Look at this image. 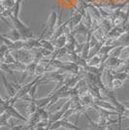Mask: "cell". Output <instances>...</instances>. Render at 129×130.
Masks as SVG:
<instances>
[{
  "instance_id": "obj_7",
  "label": "cell",
  "mask_w": 129,
  "mask_h": 130,
  "mask_svg": "<svg viewBox=\"0 0 129 130\" xmlns=\"http://www.w3.org/2000/svg\"><path fill=\"white\" fill-rule=\"evenodd\" d=\"M12 117L10 115L8 114L7 112L1 114V117H0V125L1 126H9V120L11 119Z\"/></svg>"
},
{
  "instance_id": "obj_4",
  "label": "cell",
  "mask_w": 129,
  "mask_h": 130,
  "mask_svg": "<svg viewBox=\"0 0 129 130\" xmlns=\"http://www.w3.org/2000/svg\"><path fill=\"white\" fill-rule=\"evenodd\" d=\"M52 42H53V44H54V47L56 49H60V48H63V47H65L67 45V43H68V38H67V35L64 34V35L60 36L58 38L52 40Z\"/></svg>"
},
{
  "instance_id": "obj_1",
  "label": "cell",
  "mask_w": 129,
  "mask_h": 130,
  "mask_svg": "<svg viewBox=\"0 0 129 130\" xmlns=\"http://www.w3.org/2000/svg\"><path fill=\"white\" fill-rule=\"evenodd\" d=\"M59 127H64L66 129H70V130H86V129H83V128L78 127L77 125L71 123V122H69L67 119H59V120L55 121L54 123L50 124V129L51 130L58 129Z\"/></svg>"
},
{
  "instance_id": "obj_11",
  "label": "cell",
  "mask_w": 129,
  "mask_h": 130,
  "mask_svg": "<svg viewBox=\"0 0 129 130\" xmlns=\"http://www.w3.org/2000/svg\"><path fill=\"white\" fill-rule=\"evenodd\" d=\"M127 73H128V80H129V71L127 72Z\"/></svg>"
},
{
  "instance_id": "obj_2",
  "label": "cell",
  "mask_w": 129,
  "mask_h": 130,
  "mask_svg": "<svg viewBox=\"0 0 129 130\" xmlns=\"http://www.w3.org/2000/svg\"><path fill=\"white\" fill-rule=\"evenodd\" d=\"M56 21H57L56 12L53 11L51 13V15H50V17H49V19H48V22H47V28L49 29V34H48V36H46L45 39H49L50 37H53L54 25H55V23H56Z\"/></svg>"
},
{
  "instance_id": "obj_5",
  "label": "cell",
  "mask_w": 129,
  "mask_h": 130,
  "mask_svg": "<svg viewBox=\"0 0 129 130\" xmlns=\"http://www.w3.org/2000/svg\"><path fill=\"white\" fill-rule=\"evenodd\" d=\"M94 104L97 105V106H99V107H101V108H103V109L117 112V108L115 107V105H114L113 103L106 102L105 100H97V99H95V100H94Z\"/></svg>"
},
{
  "instance_id": "obj_8",
  "label": "cell",
  "mask_w": 129,
  "mask_h": 130,
  "mask_svg": "<svg viewBox=\"0 0 129 130\" xmlns=\"http://www.w3.org/2000/svg\"><path fill=\"white\" fill-rule=\"evenodd\" d=\"M123 87V81L121 80H114L113 85H112V90L115 89V88H121Z\"/></svg>"
},
{
  "instance_id": "obj_3",
  "label": "cell",
  "mask_w": 129,
  "mask_h": 130,
  "mask_svg": "<svg viewBox=\"0 0 129 130\" xmlns=\"http://www.w3.org/2000/svg\"><path fill=\"white\" fill-rule=\"evenodd\" d=\"M1 75H2V81L4 83V86H5L8 93H9V98H12V97H14V96H16L17 92H18L17 88L14 87L13 84H10V83L7 82V79H6V77L3 72H1Z\"/></svg>"
},
{
  "instance_id": "obj_10",
  "label": "cell",
  "mask_w": 129,
  "mask_h": 130,
  "mask_svg": "<svg viewBox=\"0 0 129 130\" xmlns=\"http://www.w3.org/2000/svg\"><path fill=\"white\" fill-rule=\"evenodd\" d=\"M46 130H51V129H50V126H49V127H47V128H46Z\"/></svg>"
},
{
  "instance_id": "obj_9",
  "label": "cell",
  "mask_w": 129,
  "mask_h": 130,
  "mask_svg": "<svg viewBox=\"0 0 129 130\" xmlns=\"http://www.w3.org/2000/svg\"><path fill=\"white\" fill-rule=\"evenodd\" d=\"M125 33H129V23L126 24V27H125Z\"/></svg>"
},
{
  "instance_id": "obj_6",
  "label": "cell",
  "mask_w": 129,
  "mask_h": 130,
  "mask_svg": "<svg viewBox=\"0 0 129 130\" xmlns=\"http://www.w3.org/2000/svg\"><path fill=\"white\" fill-rule=\"evenodd\" d=\"M87 63L91 66H98V65H102V58L99 54H96L94 56H92L91 58L87 60Z\"/></svg>"
}]
</instances>
